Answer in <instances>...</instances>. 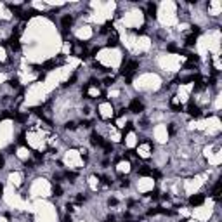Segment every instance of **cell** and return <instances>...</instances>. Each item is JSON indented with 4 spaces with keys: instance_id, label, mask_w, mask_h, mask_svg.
<instances>
[{
    "instance_id": "cell-1",
    "label": "cell",
    "mask_w": 222,
    "mask_h": 222,
    "mask_svg": "<svg viewBox=\"0 0 222 222\" xmlns=\"http://www.w3.org/2000/svg\"><path fill=\"white\" fill-rule=\"evenodd\" d=\"M137 68H139V63H137V61H129L127 64L123 63V66H122V75L127 78V82L132 80V76H134V73H135Z\"/></svg>"
},
{
    "instance_id": "cell-2",
    "label": "cell",
    "mask_w": 222,
    "mask_h": 222,
    "mask_svg": "<svg viewBox=\"0 0 222 222\" xmlns=\"http://www.w3.org/2000/svg\"><path fill=\"white\" fill-rule=\"evenodd\" d=\"M142 109H144V104H142L139 99H134V101L130 102V111H132V113H141Z\"/></svg>"
},
{
    "instance_id": "cell-3",
    "label": "cell",
    "mask_w": 222,
    "mask_h": 222,
    "mask_svg": "<svg viewBox=\"0 0 222 222\" xmlns=\"http://www.w3.org/2000/svg\"><path fill=\"white\" fill-rule=\"evenodd\" d=\"M188 113H189L191 116H195V118H198V116L201 115V113H200V108H198V106H196V104H195L193 101H191V102L188 104Z\"/></svg>"
},
{
    "instance_id": "cell-4",
    "label": "cell",
    "mask_w": 222,
    "mask_h": 222,
    "mask_svg": "<svg viewBox=\"0 0 222 222\" xmlns=\"http://www.w3.org/2000/svg\"><path fill=\"white\" fill-rule=\"evenodd\" d=\"M203 200H205V198H203V195H195V196H191V198H189V203H191L193 207H198V205H201V203H203Z\"/></svg>"
},
{
    "instance_id": "cell-5",
    "label": "cell",
    "mask_w": 222,
    "mask_h": 222,
    "mask_svg": "<svg viewBox=\"0 0 222 222\" xmlns=\"http://www.w3.org/2000/svg\"><path fill=\"white\" fill-rule=\"evenodd\" d=\"M116 45H118V35H116V31L113 30L111 35H109V40H108V47H116Z\"/></svg>"
},
{
    "instance_id": "cell-6",
    "label": "cell",
    "mask_w": 222,
    "mask_h": 222,
    "mask_svg": "<svg viewBox=\"0 0 222 222\" xmlns=\"http://www.w3.org/2000/svg\"><path fill=\"white\" fill-rule=\"evenodd\" d=\"M71 23H73V17H71V16H64V17L61 19V24H63V28H64V33L68 31V28L71 26Z\"/></svg>"
},
{
    "instance_id": "cell-7",
    "label": "cell",
    "mask_w": 222,
    "mask_h": 222,
    "mask_svg": "<svg viewBox=\"0 0 222 222\" xmlns=\"http://www.w3.org/2000/svg\"><path fill=\"white\" fill-rule=\"evenodd\" d=\"M148 16L149 17H156V5L155 3H148Z\"/></svg>"
},
{
    "instance_id": "cell-8",
    "label": "cell",
    "mask_w": 222,
    "mask_h": 222,
    "mask_svg": "<svg viewBox=\"0 0 222 222\" xmlns=\"http://www.w3.org/2000/svg\"><path fill=\"white\" fill-rule=\"evenodd\" d=\"M170 108H172L174 111H182V104H181L177 99H172V101H170Z\"/></svg>"
},
{
    "instance_id": "cell-9",
    "label": "cell",
    "mask_w": 222,
    "mask_h": 222,
    "mask_svg": "<svg viewBox=\"0 0 222 222\" xmlns=\"http://www.w3.org/2000/svg\"><path fill=\"white\" fill-rule=\"evenodd\" d=\"M109 31H113V23H111V21H108V23L101 28V33H102V35H106V33H109Z\"/></svg>"
},
{
    "instance_id": "cell-10",
    "label": "cell",
    "mask_w": 222,
    "mask_h": 222,
    "mask_svg": "<svg viewBox=\"0 0 222 222\" xmlns=\"http://www.w3.org/2000/svg\"><path fill=\"white\" fill-rule=\"evenodd\" d=\"M151 174H153V170L149 167H141L139 168V175H151Z\"/></svg>"
},
{
    "instance_id": "cell-11",
    "label": "cell",
    "mask_w": 222,
    "mask_h": 222,
    "mask_svg": "<svg viewBox=\"0 0 222 222\" xmlns=\"http://www.w3.org/2000/svg\"><path fill=\"white\" fill-rule=\"evenodd\" d=\"M52 193H54V196H61L63 195V188L59 184H54L52 186Z\"/></svg>"
},
{
    "instance_id": "cell-12",
    "label": "cell",
    "mask_w": 222,
    "mask_h": 222,
    "mask_svg": "<svg viewBox=\"0 0 222 222\" xmlns=\"http://www.w3.org/2000/svg\"><path fill=\"white\" fill-rule=\"evenodd\" d=\"M221 186H222V182L219 181V182L215 184V188H214V198H217V200H219V196H221Z\"/></svg>"
},
{
    "instance_id": "cell-13",
    "label": "cell",
    "mask_w": 222,
    "mask_h": 222,
    "mask_svg": "<svg viewBox=\"0 0 222 222\" xmlns=\"http://www.w3.org/2000/svg\"><path fill=\"white\" fill-rule=\"evenodd\" d=\"M195 42H196V35H195V33H191V35L186 38V45H195Z\"/></svg>"
},
{
    "instance_id": "cell-14",
    "label": "cell",
    "mask_w": 222,
    "mask_h": 222,
    "mask_svg": "<svg viewBox=\"0 0 222 222\" xmlns=\"http://www.w3.org/2000/svg\"><path fill=\"white\" fill-rule=\"evenodd\" d=\"M64 175H66V177H68L71 182H75V179H76V174H75V172H66Z\"/></svg>"
},
{
    "instance_id": "cell-15",
    "label": "cell",
    "mask_w": 222,
    "mask_h": 222,
    "mask_svg": "<svg viewBox=\"0 0 222 222\" xmlns=\"http://www.w3.org/2000/svg\"><path fill=\"white\" fill-rule=\"evenodd\" d=\"M9 85L10 87H19V82L17 80H9Z\"/></svg>"
},
{
    "instance_id": "cell-16",
    "label": "cell",
    "mask_w": 222,
    "mask_h": 222,
    "mask_svg": "<svg viewBox=\"0 0 222 222\" xmlns=\"http://www.w3.org/2000/svg\"><path fill=\"white\" fill-rule=\"evenodd\" d=\"M66 129H68V130H69V129L73 130V129H76V125H75L73 122H69V123H66Z\"/></svg>"
},
{
    "instance_id": "cell-17",
    "label": "cell",
    "mask_w": 222,
    "mask_h": 222,
    "mask_svg": "<svg viewBox=\"0 0 222 222\" xmlns=\"http://www.w3.org/2000/svg\"><path fill=\"white\" fill-rule=\"evenodd\" d=\"M83 200H85V198H83V196H82V195H78V196H76V203H82V201H83Z\"/></svg>"
},
{
    "instance_id": "cell-18",
    "label": "cell",
    "mask_w": 222,
    "mask_h": 222,
    "mask_svg": "<svg viewBox=\"0 0 222 222\" xmlns=\"http://www.w3.org/2000/svg\"><path fill=\"white\" fill-rule=\"evenodd\" d=\"M104 83H106V85H111V83H113V78H106V82H104Z\"/></svg>"
},
{
    "instance_id": "cell-19",
    "label": "cell",
    "mask_w": 222,
    "mask_h": 222,
    "mask_svg": "<svg viewBox=\"0 0 222 222\" xmlns=\"http://www.w3.org/2000/svg\"><path fill=\"white\" fill-rule=\"evenodd\" d=\"M116 203H118V201H116V200H115V198H111V200H109V205H113V207H115V205H116Z\"/></svg>"
},
{
    "instance_id": "cell-20",
    "label": "cell",
    "mask_w": 222,
    "mask_h": 222,
    "mask_svg": "<svg viewBox=\"0 0 222 222\" xmlns=\"http://www.w3.org/2000/svg\"><path fill=\"white\" fill-rule=\"evenodd\" d=\"M2 167H3V156L0 155V168H2Z\"/></svg>"
},
{
    "instance_id": "cell-21",
    "label": "cell",
    "mask_w": 222,
    "mask_h": 222,
    "mask_svg": "<svg viewBox=\"0 0 222 222\" xmlns=\"http://www.w3.org/2000/svg\"><path fill=\"white\" fill-rule=\"evenodd\" d=\"M106 222H115V217H109V219H108Z\"/></svg>"
},
{
    "instance_id": "cell-22",
    "label": "cell",
    "mask_w": 222,
    "mask_h": 222,
    "mask_svg": "<svg viewBox=\"0 0 222 222\" xmlns=\"http://www.w3.org/2000/svg\"><path fill=\"white\" fill-rule=\"evenodd\" d=\"M2 193H3V186L0 184V196H2Z\"/></svg>"
},
{
    "instance_id": "cell-23",
    "label": "cell",
    "mask_w": 222,
    "mask_h": 222,
    "mask_svg": "<svg viewBox=\"0 0 222 222\" xmlns=\"http://www.w3.org/2000/svg\"><path fill=\"white\" fill-rule=\"evenodd\" d=\"M123 222H125V221H123Z\"/></svg>"
}]
</instances>
